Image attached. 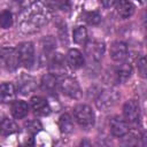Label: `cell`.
Segmentation results:
<instances>
[{"label":"cell","mask_w":147,"mask_h":147,"mask_svg":"<svg viewBox=\"0 0 147 147\" xmlns=\"http://www.w3.org/2000/svg\"><path fill=\"white\" fill-rule=\"evenodd\" d=\"M59 127L63 133H70L74 130V121L69 114H63L59 118Z\"/></svg>","instance_id":"cell-18"},{"label":"cell","mask_w":147,"mask_h":147,"mask_svg":"<svg viewBox=\"0 0 147 147\" xmlns=\"http://www.w3.org/2000/svg\"><path fill=\"white\" fill-rule=\"evenodd\" d=\"M74 117L82 127L88 129L94 124V113L87 105L76 106L74 109Z\"/></svg>","instance_id":"cell-3"},{"label":"cell","mask_w":147,"mask_h":147,"mask_svg":"<svg viewBox=\"0 0 147 147\" xmlns=\"http://www.w3.org/2000/svg\"><path fill=\"white\" fill-rule=\"evenodd\" d=\"M47 17H48V14H47V10L45 9V7L40 2H33L24 10V14L22 16V18H23L22 25L28 26L26 28L28 31H30L31 28H33V30H36L46 23Z\"/></svg>","instance_id":"cell-1"},{"label":"cell","mask_w":147,"mask_h":147,"mask_svg":"<svg viewBox=\"0 0 147 147\" xmlns=\"http://www.w3.org/2000/svg\"><path fill=\"white\" fill-rule=\"evenodd\" d=\"M132 75V67L129 63H124L122 62L118 67L115 68L114 71V76H115V80L117 83H125Z\"/></svg>","instance_id":"cell-13"},{"label":"cell","mask_w":147,"mask_h":147,"mask_svg":"<svg viewBox=\"0 0 147 147\" xmlns=\"http://www.w3.org/2000/svg\"><path fill=\"white\" fill-rule=\"evenodd\" d=\"M144 24H145V26H146V29H147V11H146V14H145V16H144Z\"/></svg>","instance_id":"cell-29"},{"label":"cell","mask_w":147,"mask_h":147,"mask_svg":"<svg viewBox=\"0 0 147 147\" xmlns=\"http://www.w3.org/2000/svg\"><path fill=\"white\" fill-rule=\"evenodd\" d=\"M74 41L77 44H84L87 39V31L84 26H76L72 34Z\"/></svg>","instance_id":"cell-21"},{"label":"cell","mask_w":147,"mask_h":147,"mask_svg":"<svg viewBox=\"0 0 147 147\" xmlns=\"http://www.w3.org/2000/svg\"><path fill=\"white\" fill-rule=\"evenodd\" d=\"M116 11L122 18H129L134 13V6L129 0H119L116 5Z\"/></svg>","instance_id":"cell-16"},{"label":"cell","mask_w":147,"mask_h":147,"mask_svg":"<svg viewBox=\"0 0 147 147\" xmlns=\"http://www.w3.org/2000/svg\"><path fill=\"white\" fill-rule=\"evenodd\" d=\"M31 108H32L33 113L39 116H46L51 111L48 102L41 96H33L31 99Z\"/></svg>","instance_id":"cell-11"},{"label":"cell","mask_w":147,"mask_h":147,"mask_svg":"<svg viewBox=\"0 0 147 147\" xmlns=\"http://www.w3.org/2000/svg\"><path fill=\"white\" fill-rule=\"evenodd\" d=\"M17 54L20 57V62L23 67L30 69L34 63V47L30 41L21 42L17 46Z\"/></svg>","instance_id":"cell-4"},{"label":"cell","mask_w":147,"mask_h":147,"mask_svg":"<svg viewBox=\"0 0 147 147\" xmlns=\"http://www.w3.org/2000/svg\"><path fill=\"white\" fill-rule=\"evenodd\" d=\"M17 131V125L14 121L9 118H3L1 121V134L2 136H9Z\"/></svg>","instance_id":"cell-20"},{"label":"cell","mask_w":147,"mask_h":147,"mask_svg":"<svg viewBox=\"0 0 147 147\" xmlns=\"http://www.w3.org/2000/svg\"><path fill=\"white\" fill-rule=\"evenodd\" d=\"M146 45H147V34H146Z\"/></svg>","instance_id":"cell-31"},{"label":"cell","mask_w":147,"mask_h":147,"mask_svg":"<svg viewBox=\"0 0 147 147\" xmlns=\"http://www.w3.org/2000/svg\"><path fill=\"white\" fill-rule=\"evenodd\" d=\"M11 115L17 118V119H21L23 117H25L29 113V105L25 102V101H22V100H17V101H14L11 103Z\"/></svg>","instance_id":"cell-17"},{"label":"cell","mask_w":147,"mask_h":147,"mask_svg":"<svg viewBox=\"0 0 147 147\" xmlns=\"http://www.w3.org/2000/svg\"><path fill=\"white\" fill-rule=\"evenodd\" d=\"M55 7H57L61 10H69L70 9V3L69 0H53Z\"/></svg>","instance_id":"cell-26"},{"label":"cell","mask_w":147,"mask_h":147,"mask_svg":"<svg viewBox=\"0 0 147 147\" xmlns=\"http://www.w3.org/2000/svg\"><path fill=\"white\" fill-rule=\"evenodd\" d=\"M11 23H13V17H11L10 11L3 10L0 15V25H1V28L8 29V28H10Z\"/></svg>","instance_id":"cell-22"},{"label":"cell","mask_w":147,"mask_h":147,"mask_svg":"<svg viewBox=\"0 0 147 147\" xmlns=\"http://www.w3.org/2000/svg\"><path fill=\"white\" fill-rule=\"evenodd\" d=\"M59 88L64 95L71 99H78L82 95V90L79 84L77 83L76 79L69 76H62L59 78Z\"/></svg>","instance_id":"cell-2"},{"label":"cell","mask_w":147,"mask_h":147,"mask_svg":"<svg viewBox=\"0 0 147 147\" xmlns=\"http://www.w3.org/2000/svg\"><path fill=\"white\" fill-rule=\"evenodd\" d=\"M138 1H139V2H145L146 0H138Z\"/></svg>","instance_id":"cell-30"},{"label":"cell","mask_w":147,"mask_h":147,"mask_svg":"<svg viewBox=\"0 0 147 147\" xmlns=\"http://www.w3.org/2000/svg\"><path fill=\"white\" fill-rule=\"evenodd\" d=\"M118 98L119 95L115 90L111 88L103 90L102 92L99 93V96L96 99V107L99 109H108L117 102Z\"/></svg>","instance_id":"cell-7"},{"label":"cell","mask_w":147,"mask_h":147,"mask_svg":"<svg viewBox=\"0 0 147 147\" xmlns=\"http://www.w3.org/2000/svg\"><path fill=\"white\" fill-rule=\"evenodd\" d=\"M41 87L49 94H54L59 87V78L53 74H47L41 79Z\"/></svg>","instance_id":"cell-14"},{"label":"cell","mask_w":147,"mask_h":147,"mask_svg":"<svg viewBox=\"0 0 147 147\" xmlns=\"http://www.w3.org/2000/svg\"><path fill=\"white\" fill-rule=\"evenodd\" d=\"M124 118L127 123L136 124L140 119V106L137 100H129L123 107Z\"/></svg>","instance_id":"cell-8"},{"label":"cell","mask_w":147,"mask_h":147,"mask_svg":"<svg viewBox=\"0 0 147 147\" xmlns=\"http://www.w3.org/2000/svg\"><path fill=\"white\" fill-rule=\"evenodd\" d=\"M100 2H101V5L105 8H109V7H111V6L115 5L116 0H100Z\"/></svg>","instance_id":"cell-27"},{"label":"cell","mask_w":147,"mask_h":147,"mask_svg":"<svg viewBox=\"0 0 147 147\" xmlns=\"http://www.w3.org/2000/svg\"><path fill=\"white\" fill-rule=\"evenodd\" d=\"M105 53V44L101 41L92 40L86 44L85 47V54L90 62L92 63H99L103 56Z\"/></svg>","instance_id":"cell-5"},{"label":"cell","mask_w":147,"mask_h":147,"mask_svg":"<svg viewBox=\"0 0 147 147\" xmlns=\"http://www.w3.org/2000/svg\"><path fill=\"white\" fill-rule=\"evenodd\" d=\"M15 1H23V0H15Z\"/></svg>","instance_id":"cell-32"},{"label":"cell","mask_w":147,"mask_h":147,"mask_svg":"<svg viewBox=\"0 0 147 147\" xmlns=\"http://www.w3.org/2000/svg\"><path fill=\"white\" fill-rule=\"evenodd\" d=\"M86 21L91 25H96L101 22V15L98 11H91L86 14Z\"/></svg>","instance_id":"cell-24"},{"label":"cell","mask_w":147,"mask_h":147,"mask_svg":"<svg viewBox=\"0 0 147 147\" xmlns=\"http://www.w3.org/2000/svg\"><path fill=\"white\" fill-rule=\"evenodd\" d=\"M36 87H37V83L31 76H22L17 84V91L23 95L30 94L36 90Z\"/></svg>","instance_id":"cell-12"},{"label":"cell","mask_w":147,"mask_h":147,"mask_svg":"<svg viewBox=\"0 0 147 147\" xmlns=\"http://www.w3.org/2000/svg\"><path fill=\"white\" fill-rule=\"evenodd\" d=\"M141 142H142L144 146H147V131L142 133V136H141Z\"/></svg>","instance_id":"cell-28"},{"label":"cell","mask_w":147,"mask_h":147,"mask_svg":"<svg viewBox=\"0 0 147 147\" xmlns=\"http://www.w3.org/2000/svg\"><path fill=\"white\" fill-rule=\"evenodd\" d=\"M1 61H2L3 67L9 71L16 70L17 67L21 64L18 54H17V49L10 48V47L2 48V51H1Z\"/></svg>","instance_id":"cell-6"},{"label":"cell","mask_w":147,"mask_h":147,"mask_svg":"<svg viewBox=\"0 0 147 147\" xmlns=\"http://www.w3.org/2000/svg\"><path fill=\"white\" fill-rule=\"evenodd\" d=\"M109 126H110L111 134L114 137H117V138L124 137L129 132L127 122L125 119H123L122 117H119V116H114L109 122Z\"/></svg>","instance_id":"cell-9"},{"label":"cell","mask_w":147,"mask_h":147,"mask_svg":"<svg viewBox=\"0 0 147 147\" xmlns=\"http://www.w3.org/2000/svg\"><path fill=\"white\" fill-rule=\"evenodd\" d=\"M67 63L72 69H79L84 65V56L78 49H70L67 54Z\"/></svg>","instance_id":"cell-15"},{"label":"cell","mask_w":147,"mask_h":147,"mask_svg":"<svg viewBox=\"0 0 147 147\" xmlns=\"http://www.w3.org/2000/svg\"><path fill=\"white\" fill-rule=\"evenodd\" d=\"M110 57L117 63H122L127 57V46L123 41H115L110 47Z\"/></svg>","instance_id":"cell-10"},{"label":"cell","mask_w":147,"mask_h":147,"mask_svg":"<svg viewBox=\"0 0 147 147\" xmlns=\"http://www.w3.org/2000/svg\"><path fill=\"white\" fill-rule=\"evenodd\" d=\"M25 126H26L28 131H30V132H32V133H36V132L40 131V129H41V124H40L37 119L29 121V122L25 124Z\"/></svg>","instance_id":"cell-25"},{"label":"cell","mask_w":147,"mask_h":147,"mask_svg":"<svg viewBox=\"0 0 147 147\" xmlns=\"http://www.w3.org/2000/svg\"><path fill=\"white\" fill-rule=\"evenodd\" d=\"M138 72L142 78H147V56H142L137 63Z\"/></svg>","instance_id":"cell-23"},{"label":"cell","mask_w":147,"mask_h":147,"mask_svg":"<svg viewBox=\"0 0 147 147\" xmlns=\"http://www.w3.org/2000/svg\"><path fill=\"white\" fill-rule=\"evenodd\" d=\"M1 101L2 102H9L15 96V88L14 85L10 83H2L1 84Z\"/></svg>","instance_id":"cell-19"}]
</instances>
